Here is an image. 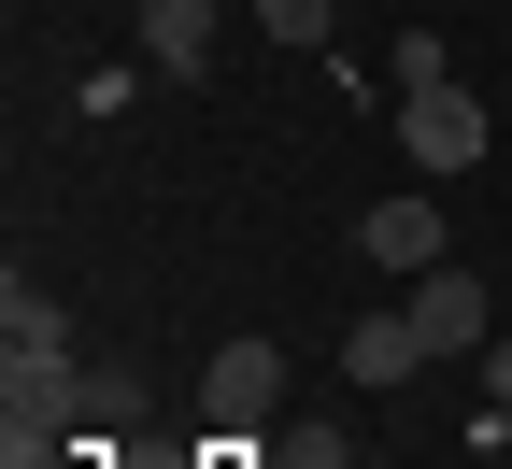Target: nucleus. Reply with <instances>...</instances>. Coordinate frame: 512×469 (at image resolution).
<instances>
[{
	"mask_svg": "<svg viewBox=\"0 0 512 469\" xmlns=\"http://www.w3.org/2000/svg\"><path fill=\"white\" fill-rule=\"evenodd\" d=\"M271 413H285V342H214V370H200V427L256 441Z\"/></svg>",
	"mask_w": 512,
	"mask_h": 469,
	"instance_id": "obj_1",
	"label": "nucleus"
},
{
	"mask_svg": "<svg viewBox=\"0 0 512 469\" xmlns=\"http://www.w3.org/2000/svg\"><path fill=\"white\" fill-rule=\"evenodd\" d=\"M399 143H413V171H484V100L441 72V86H399Z\"/></svg>",
	"mask_w": 512,
	"mask_h": 469,
	"instance_id": "obj_2",
	"label": "nucleus"
},
{
	"mask_svg": "<svg viewBox=\"0 0 512 469\" xmlns=\"http://www.w3.org/2000/svg\"><path fill=\"white\" fill-rule=\"evenodd\" d=\"M342 370H356L370 398H399V384L427 370V327H413V299H370V313L342 327Z\"/></svg>",
	"mask_w": 512,
	"mask_h": 469,
	"instance_id": "obj_3",
	"label": "nucleus"
},
{
	"mask_svg": "<svg viewBox=\"0 0 512 469\" xmlns=\"http://www.w3.org/2000/svg\"><path fill=\"white\" fill-rule=\"evenodd\" d=\"M413 327H427V356H484L498 342V327H484V271H470V256H441V271H413Z\"/></svg>",
	"mask_w": 512,
	"mask_h": 469,
	"instance_id": "obj_4",
	"label": "nucleus"
},
{
	"mask_svg": "<svg viewBox=\"0 0 512 469\" xmlns=\"http://www.w3.org/2000/svg\"><path fill=\"white\" fill-rule=\"evenodd\" d=\"M356 242H370V271H399V285L456 256V228H441V199H370V228H356Z\"/></svg>",
	"mask_w": 512,
	"mask_h": 469,
	"instance_id": "obj_5",
	"label": "nucleus"
},
{
	"mask_svg": "<svg viewBox=\"0 0 512 469\" xmlns=\"http://www.w3.org/2000/svg\"><path fill=\"white\" fill-rule=\"evenodd\" d=\"M143 57L157 72H214V0H143Z\"/></svg>",
	"mask_w": 512,
	"mask_h": 469,
	"instance_id": "obj_6",
	"label": "nucleus"
},
{
	"mask_svg": "<svg viewBox=\"0 0 512 469\" xmlns=\"http://www.w3.org/2000/svg\"><path fill=\"white\" fill-rule=\"evenodd\" d=\"M256 29H271V43H299V57H313V43H328V0H256Z\"/></svg>",
	"mask_w": 512,
	"mask_h": 469,
	"instance_id": "obj_7",
	"label": "nucleus"
},
{
	"mask_svg": "<svg viewBox=\"0 0 512 469\" xmlns=\"http://www.w3.org/2000/svg\"><path fill=\"white\" fill-rule=\"evenodd\" d=\"M456 57H441V29H399V57H384V86H441Z\"/></svg>",
	"mask_w": 512,
	"mask_h": 469,
	"instance_id": "obj_8",
	"label": "nucleus"
},
{
	"mask_svg": "<svg viewBox=\"0 0 512 469\" xmlns=\"http://www.w3.org/2000/svg\"><path fill=\"white\" fill-rule=\"evenodd\" d=\"M484 398H498V413H512V342H484Z\"/></svg>",
	"mask_w": 512,
	"mask_h": 469,
	"instance_id": "obj_9",
	"label": "nucleus"
},
{
	"mask_svg": "<svg viewBox=\"0 0 512 469\" xmlns=\"http://www.w3.org/2000/svg\"><path fill=\"white\" fill-rule=\"evenodd\" d=\"M214 469H242V441H228V427H214Z\"/></svg>",
	"mask_w": 512,
	"mask_h": 469,
	"instance_id": "obj_10",
	"label": "nucleus"
}]
</instances>
